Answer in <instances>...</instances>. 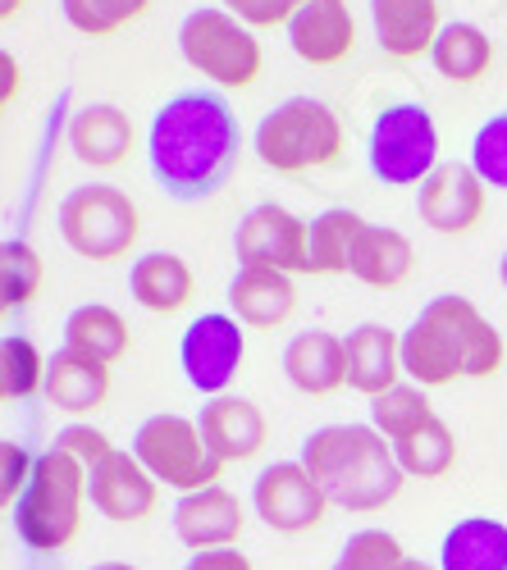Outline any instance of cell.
<instances>
[{
  "label": "cell",
  "instance_id": "277c9868",
  "mask_svg": "<svg viewBox=\"0 0 507 570\" xmlns=\"http://www.w3.org/2000/svg\"><path fill=\"white\" fill-rule=\"evenodd\" d=\"M87 465L74 461L60 448H46L37 456V470L23 489V498L10 507L14 534L28 552H65L82 530V507H87Z\"/></svg>",
  "mask_w": 507,
  "mask_h": 570
},
{
  "label": "cell",
  "instance_id": "74e56055",
  "mask_svg": "<svg viewBox=\"0 0 507 570\" xmlns=\"http://www.w3.org/2000/svg\"><path fill=\"white\" fill-rule=\"evenodd\" d=\"M51 448H60V452H69L74 461H82V465H87V474L115 452V443H110L101 430H91V424H69V430H60V434H56V443H51Z\"/></svg>",
  "mask_w": 507,
  "mask_h": 570
},
{
  "label": "cell",
  "instance_id": "1f68e13d",
  "mask_svg": "<svg viewBox=\"0 0 507 570\" xmlns=\"http://www.w3.org/2000/svg\"><path fill=\"white\" fill-rule=\"evenodd\" d=\"M46 370H51V356H41V347L32 338H23V334L0 338V397L6 402L46 393Z\"/></svg>",
  "mask_w": 507,
  "mask_h": 570
},
{
  "label": "cell",
  "instance_id": "4fadbf2b",
  "mask_svg": "<svg viewBox=\"0 0 507 570\" xmlns=\"http://www.w3.org/2000/svg\"><path fill=\"white\" fill-rule=\"evenodd\" d=\"M485 202H489V187L480 183V174L462 160H443L421 187H417V215L426 228L435 233H471L485 219Z\"/></svg>",
  "mask_w": 507,
  "mask_h": 570
},
{
  "label": "cell",
  "instance_id": "60d3db41",
  "mask_svg": "<svg viewBox=\"0 0 507 570\" xmlns=\"http://www.w3.org/2000/svg\"><path fill=\"white\" fill-rule=\"evenodd\" d=\"M19 60H14V51H0V106H14V97H19Z\"/></svg>",
  "mask_w": 507,
  "mask_h": 570
},
{
  "label": "cell",
  "instance_id": "ba28073f",
  "mask_svg": "<svg viewBox=\"0 0 507 570\" xmlns=\"http://www.w3.org/2000/svg\"><path fill=\"white\" fill-rule=\"evenodd\" d=\"M137 461L147 465V474L160 489H174L178 498L215 489L224 461L206 448L197 415H178V411H156L133 430V448Z\"/></svg>",
  "mask_w": 507,
  "mask_h": 570
},
{
  "label": "cell",
  "instance_id": "4dcf8cb0",
  "mask_svg": "<svg viewBox=\"0 0 507 570\" xmlns=\"http://www.w3.org/2000/svg\"><path fill=\"white\" fill-rule=\"evenodd\" d=\"M393 452H398V465H402L407 480H443V474L457 465V434L435 415L426 430L393 443Z\"/></svg>",
  "mask_w": 507,
  "mask_h": 570
},
{
  "label": "cell",
  "instance_id": "7bdbcfd3",
  "mask_svg": "<svg viewBox=\"0 0 507 570\" xmlns=\"http://www.w3.org/2000/svg\"><path fill=\"white\" fill-rule=\"evenodd\" d=\"M398 570H439V566H430V561H421V557H407Z\"/></svg>",
  "mask_w": 507,
  "mask_h": 570
},
{
  "label": "cell",
  "instance_id": "5bb4252c",
  "mask_svg": "<svg viewBox=\"0 0 507 570\" xmlns=\"http://www.w3.org/2000/svg\"><path fill=\"white\" fill-rule=\"evenodd\" d=\"M87 498L110 525H137L160 507V484L147 474L128 448H115L97 470L87 474Z\"/></svg>",
  "mask_w": 507,
  "mask_h": 570
},
{
  "label": "cell",
  "instance_id": "44dd1931",
  "mask_svg": "<svg viewBox=\"0 0 507 570\" xmlns=\"http://www.w3.org/2000/svg\"><path fill=\"white\" fill-rule=\"evenodd\" d=\"M348 347V389L361 397H380L402 384V334L389 324H357L343 334Z\"/></svg>",
  "mask_w": 507,
  "mask_h": 570
},
{
  "label": "cell",
  "instance_id": "836d02e7",
  "mask_svg": "<svg viewBox=\"0 0 507 570\" xmlns=\"http://www.w3.org/2000/svg\"><path fill=\"white\" fill-rule=\"evenodd\" d=\"M41 278H46L41 256L23 243V237H10L6 252H0V302H6V311H19V306L37 302Z\"/></svg>",
  "mask_w": 507,
  "mask_h": 570
},
{
  "label": "cell",
  "instance_id": "ab89813d",
  "mask_svg": "<svg viewBox=\"0 0 507 570\" xmlns=\"http://www.w3.org/2000/svg\"><path fill=\"white\" fill-rule=\"evenodd\" d=\"M183 570H256V566H252V557L238 552V548H220V552H197V557H188V566H183Z\"/></svg>",
  "mask_w": 507,
  "mask_h": 570
},
{
  "label": "cell",
  "instance_id": "ee69618b",
  "mask_svg": "<svg viewBox=\"0 0 507 570\" xmlns=\"http://www.w3.org/2000/svg\"><path fill=\"white\" fill-rule=\"evenodd\" d=\"M23 10V0H0V14H6V19H14Z\"/></svg>",
  "mask_w": 507,
  "mask_h": 570
},
{
  "label": "cell",
  "instance_id": "b9f144b4",
  "mask_svg": "<svg viewBox=\"0 0 507 570\" xmlns=\"http://www.w3.org/2000/svg\"><path fill=\"white\" fill-rule=\"evenodd\" d=\"M87 570H143V566H133V561H101V566H87Z\"/></svg>",
  "mask_w": 507,
  "mask_h": 570
},
{
  "label": "cell",
  "instance_id": "7a4b0ae2",
  "mask_svg": "<svg viewBox=\"0 0 507 570\" xmlns=\"http://www.w3.org/2000/svg\"><path fill=\"white\" fill-rule=\"evenodd\" d=\"M507 361V343L498 324L462 297L439 293L421 306V315L402 334V374L421 389H448L457 379H489Z\"/></svg>",
  "mask_w": 507,
  "mask_h": 570
},
{
  "label": "cell",
  "instance_id": "4316f807",
  "mask_svg": "<svg viewBox=\"0 0 507 570\" xmlns=\"http://www.w3.org/2000/svg\"><path fill=\"white\" fill-rule=\"evenodd\" d=\"M439 570H507V525L494 515H462L439 543Z\"/></svg>",
  "mask_w": 507,
  "mask_h": 570
},
{
  "label": "cell",
  "instance_id": "cb8c5ba5",
  "mask_svg": "<svg viewBox=\"0 0 507 570\" xmlns=\"http://www.w3.org/2000/svg\"><path fill=\"white\" fill-rule=\"evenodd\" d=\"M128 293L152 315H174L193 302L197 278H193V265L174 252H143L128 269Z\"/></svg>",
  "mask_w": 507,
  "mask_h": 570
},
{
  "label": "cell",
  "instance_id": "83f0119b",
  "mask_svg": "<svg viewBox=\"0 0 507 570\" xmlns=\"http://www.w3.org/2000/svg\"><path fill=\"white\" fill-rule=\"evenodd\" d=\"M365 224L371 219H361L348 206L320 210L315 219H306V274H348L352 247L365 233Z\"/></svg>",
  "mask_w": 507,
  "mask_h": 570
},
{
  "label": "cell",
  "instance_id": "3957f363",
  "mask_svg": "<svg viewBox=\"0 0 507 570\" xmlns=\"http://www.w3.org/2000/svg\"><path fill=\"white\" fill-rule=\"evenodd\" d=\"M311 480L325 489V498L339 511L371 515L398 502L407 474L398 465L393 443L376 430V424H320L306 434L302 456H298Z\"/></svg>",
  "mask_w": 507,
  "mask_h": 570
},
{
  "label": "cell",
  "instance_id": "d590c367",
  "mask_svg": "<svg viewBox=\"0 0 507 570\" xmlns=\"http://www.w3.org/2000/svg\"><path fill=\"white\" fill-rule=\"evenodd\" d=\"M485 187L507 193V110L489 115L471 137V160H467Z\"/></svg>",
  "mask_w": 507,
  "mask_h": 570
},
{
  "label": "cell",
  "instance_id": "2e32d148",
  "mask_svg": "<svg viewBox=\"0 0 507 570\" xmlns=\"http://www.w3.org/2000/svg\"><path fill=\"white\" fill-rule=\"evenodd\" d=\"M243 498L228 493L224 484L188 493L174 502V539L197 552H220V548H234L243 539Z\"/></svg>",
  "mask_w": 507,
  "mask_h": 570
},
{
  "label": "cell",
  "instance_id": "f546056e",
  "mask_svg": "<svg viewBox=\"0 0 507 570\" xmlns=\"http://www.w3.org/2000/svg\"><path fill=\"white\" fill-rule=\"evenodd\" d=\"M435 420V406H430V389L411 384V379H402V384H393L389 393L371 397V424L389 439V443H402L411 439L417 430H426V424Z\"/></svg>",
  "mask_w": 507,
  "mask_h": 570
},
{
  "label": "cell",
  "instance_id": "9c48e42d",
  "mask_svg": "<svg viewBox=\"0 0 507 570\" xmlns=\"http://www.w3.org/2000/svg\"><path fill=\"white\" fill-rule=\"evenodd\" d=\"M365 165L384 187H421L439 160V124L421 101H393L365 137Z\"/></svg>",
  "mask_w": 507,
  "mask_h": 570
},
{
  "label": "cell",
  "instance_id": "30bf717a",
  "mask_svg": "<svg viewBox=\"0 0 507 570\" xmlns=\"http://www.w3.org/2000/svg\"><path fill=\"white\" fill-rule=\"evenodd\" d=\"M243 356H247V328L228 311L197 315L178 338V370L206 402L224 397L228 389H234Z\"/></svg>",
  "mask_w": 507,
  "mask_h": 570
},
{
  "label": "cell",
  "instance_id": "f6af8a7d",
  "mask_svg": "<svg viewBox=\"0 0 507 570\" xmlns=\"http://www.w3.org/2000/svg\"><path fill=\"white\" fill-rule=\"evenodd\" d=\"M498 278H503V288H507V252H503V261H498Z\"/></svg>",
  "mask_w": 507,
  "mask_h": 570
},
{
  "label": "cell",
  "instance_id": "9a60e30c",
  "mask_svg": "<svg viewBox=\"0 0 507 570\" xmlns=\"http://www.w3.org/2000/svg\"><path fill=\"white\" fill-rule=\"evenodd\" d=\"M284 32H289L293 56L315 69L343 65L357 46V19L348 10V0H298Z\"/></svg>",
  "mask_w": 507,
  "mask_h": 570
},
{
  "label": "cell",
  "instance_id": "8d00e7d4",
  "mask_svg": "<svg viewBox=\"0 0 507 570\" xmlns=\"http://www.w3.org/2000/svg\"><path fill=\"white\" fill-rule=\"evenodd\" d=\"M32 470H37V456L23 443H14V439L0 443V498H6V507H14L23 498Z\"/></svg>",
  "mask_w": 507,
  "mask_h": 570
},
{
  "label": "cell",
  "instance_id": "7c38bea8",
  "mask_svg": "<svg viewBox=\"0 0 507 570\" xmlns=\"http://www.w3.org/2000/svg\"><path fill=\"white\" fill-rule=\"evenodd\" d=\"M234 256L238 265H256V269L306 274V219L274 202L252 206L234 228Z\"/></svg>",
  "mask_w": 507,
  "mask_h": 570
},
{
  "label": "cell",
  "instance_id": "8fae6325",
  "mask_svg": "<svg viewBox=\"0 0 507 570\" xmlns=\"http://www.w3.org/2000/svg\"><path fill=\"white\" fill-rule=\"evenodd\" d=\"M330 507L334 502L311 480V470L302 461H274L252 484V511L274 534H311L325 525Z\"/></svg>",
  "mask_w": 507,
  "mask_h": 570
},
{
  "label": "cell",
  "instance_id": "6da1fadb",
  "mask_svg": "<svg viewBox=\"0 0 507 570\" xmlns=\"http://www.w3.org/2000/svg\"><path fill=\"white\" fill-rule=\"evenodd\" d=\"M243 156L238 115L215 87H188L152 115L147 165L169 202L197 206L220 197Z\"/></svg>",
  "mask_w": 507,
  "mask_h": 570
},
{
  "label": "cell",
  "instance_id": "52a82bcc",
  "mask_svg": "<svg viewBox=\"0 0 507 570\" xmlns=\"http://www.w3.org/2000/svg\"><path fill=\"white\" fill-rule=\"evenodd\" d=\"M178 56L188 60L215 91H238L252 87L265 69V46L256 28H247L238 14H228L224 6H202L178 23Z\"/></svg>",
  "mask_w": 507,
  "mask_h": 570
},
{
  "label": "cell",
  "instance_id": "f35d334b",
  "mask_svg": "<svg viewBox=\"0 0 507 570\" xmlns=\"http://www.w3.org/2000/svg\"><path fill=\"white\" fill-rule=\"evenodd\" d=\"M228 14H238L247 28H289L298 0H220Z\"/></svg>",
  "mask_w": 507,
  "mask_h": 570
},
{
  "label": "cell",
  "instance_id": "484cf974",
  "mask_svg": "<svg viewBox=\"0 0 507 570\" xmlns=\"http://www.w3.org/2000/svg\"><path fill=\"white\" fill-rule=\"evenodd\" d=\"M65 347L87 356V361L115 365V361H124L133 352V328L115 306L87 302V306H74L69 320H65Z\"/></svg>",
  "mask_w": 507,
  "mask_h": 570
},
{
  "label": "cell",
  "instance_id": "e575fe53",
  "mask_svg": "<svg viewBox=\"0 0 507 570\" xmlns=\"http://www.w3.org/2000/svg\"><path fill=\"white\" fill-rule=\"evenodd\" d=\"M407 561V548L393 530H357L343 539V552L330 570H398Z\"/></svg>",
  "mask_w": 507,
  "mask_h": 570
},
{
  "label": "cell",
  "instance_id": "d4e9b609",
  "mask_svg": "<svg viewBox=\"0 0 507 570\" xmlns=\"http://www.w3.org/2000/svg\"><path fill=\"white\" fill-rule=\"evenodd\" d=\"M46 397L65 415H91L110 402V365L87 361L69 347H60L46 370Z\"/></svg>",
  "mask_w": 507,
  "mask_h": 570
},
{
  "label": "cell",
  "instance_id": "603a6c76",
  "mask_svg": "<svg viewBox=\"0 0 507 570\" xmlns=\"http://www.w3.org/2000/svg\"><path fill=\"white\" fill-rule=\"evenodd\" d=\"M411 269H417V247H411V237L393 224H365V233L352 247L348 274L357 283H365V288L389 293V288H402L411 278Z\"/></svg>",
  "mask_w": 507,
  "mask_h": 570
},
{
  "label": "cell",
  "instance_id": "ac0fdd59",
  "mask_svg": "<svg viewBox=\"0 0 507 570\" xmlns=\"http://www.w3.org/2000/svg\"><path fill=\"white\" fill-rule=\"evenodd\" d=\"M284 379L302 397H330L348 389V347L330 328H302L284 347Z\"/></svg>",
  "mask_w": 507,
  "mask_h": 570
},
{
  "label": "cell",
  "instance_id": "f1b7e54d",
  "mask_svg": "<svg viewBox=\"0 0 507 570\" xmlns=\"http://www.w3.org/2000/svg\"><path fill=\"white\" fill-rule=\"evenodd\" d=\"M430 65L439 69V78L448 82H480L489 69H494V41L480 23H467V19H452L443 23L435 51H430Z\"/></svg>",
  "mask_w": 507,
  "mask_h": 570
},
{
  "label": "cell",
  "instance_id": "d6986e66",
  "mask_svg": "<svg viewBox=\"0 0 507 570\" xmlns=\"http://www.w3.org/2000/svg\"><path fill=\"white\" fill-rule=\"evenodd\" d=\"M298 311V283L284 269H256L238 265V274L228 278V315L243 328H280Z\"/></svg>",
  "mask_w": 507,
  "mask_h": 570
},
{
  "label": "cell",
  "instance_id": "8992f818",
  "mask_svg": "<svg viewBox=\"0 0 507 570\" xmlns=\"http://www.w3.org/2000/svg\"><path fill=\"white\" fill-rule=\"evenodd\" d=\"M56 233L82 261L110 265L137 247V237H143V215H137V202L124 193V187L82 183L74 193H65L60 215H56Z\"/></svg>",
  "mask_w": 507,
  "mask_h": 570
},
{
  "label": "cell",
  "instance_id": "e0dca14e",
  "mask_svg": "<svg viewBox=\"0 0 507 570\" xmlns=\"http://www.w3.org/2000/svg\"><path fill=\"white\" fill-rule=\"evenodd\" d=\"M197 424H202V439L206 448L224 461V465H238V461H256L270 443V420L256 402L247 397H211L202 411H197Z\"/></svg>",
  "mask_w": 507,
  "mask_h": 570
},
{
  "label": "cell",
  "instance_id": "d6a6232c",
  "mask_svg": "<svg viewBox=\"0 0 507 570\" xmlns=\"http://www.w3.org/2000/svg\"><path fill=\"white\" fill-rule=\"evenodd\" d=\"M152 10V0H60V14L82 37H115Z\"/></svg>",
  "mask_w": 507,
  "mask_h": 570
},
{
  "label": "cell",
  "instance_id": "7402d4cb",
  "mask_svg": "<svg viewBox=\"0 0 507 570\" xmlns=\"http://www.w3.org/2000/svg\"><path fill=\"white\" fill-rule=\"evenodd\" d=\"M133 119L110 101H91L69 119V151L87 169H119L133 156Z\"/></svg>",
  "mask_w": 507,
  "mask_h": 570
},
{
  "label": "cell",
  "instance_id": "5b68a950",
  "mask_svg": "<svg viewBox=\"0 0 507 570\" xmlns=\"http://www.w3.org/2000/svg\"><path fill=\"white\" fill-rule=\"evenodd\" d=\"M252 151L274 174L325 169L343 156V119L320 97H289L261 115L252 132Z\"/></svg>",
  "mask_w": 507,
  "mask_h": 570
},
{
  "label": "cell",
  "instance_id": "ffe728a7",
  "mask_svg": "<svg viewBox=\"0 0 507 570\" xmlns=\"http://www.w3.org/2000/svg\"><path fill=\"white\" fill-rule=\"evenodd\" d=\"M371 28L380 51L393 60H421L443 32L439 0H371Z\"/></svg>",
  "mask_w": 507,
  "mask_h": 570
}]
</instances>
